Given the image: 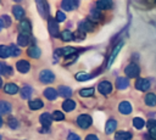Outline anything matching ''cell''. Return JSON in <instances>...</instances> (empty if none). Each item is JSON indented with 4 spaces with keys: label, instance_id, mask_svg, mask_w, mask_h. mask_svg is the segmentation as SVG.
<instances>
[{
    "label": "cell",
    "instance_id": "cell-22",
    "mask_svg": "<svg viewBox=\"0 0 156 140\" xmlns=\"http://www.w3.org/2000/svg\"><path fill=\"white\" fill-rule=\"evenodd\" d=\"M74 107H76L74 101H72V100H69V99H67V100H66V101H63V103H62V108H63L65 111H67V112L73 111V110H74Z\"/></svg>",
    "mask_w": 156,
    "mask_h": 140
},
{
    "label": "cell",
    "instance_id": "cell-2",
    "mask_svg": "<svg viewBox=\"0 0 156 140\" xmlns=\"http://www.w3.org/2000/svg\"><path fill=\"white\" fill-rule=\"evenodd\" d=\"M124 72H126L127 77H129V78H135V77L139 75V72H140V71H139V67H138L135 63H130V65H128V66L126 67Z\"/></svg>",
    "mask_w": 156,
    "mask_h": 140
},
{
    "label": "cell",
    "instance_id": "cell-33",
    "mask_svg": "<svg viewBox=\"0 0 156 140\" xmlns=\"http://www.w3.org/2000/svg\"><path fill=\"white\" fill-rule=\"evenodd\" d=\"M9 55H11V52H10V46L1 45V46H0V56H1L2 58H5V57H7Z\"/></svg>",
    "mask_w": 156,
    "mask_h": 140
},
{
    "label": "cell",
    "instance_id": "cell-45",
    "mask_svg": "<svg viewBox=\"0 0 156 140\" xmlns=\"http://www.w3.org/2000/svg\"><path fill=\"white\" fill-rule=\"evenodd\" d=\"M85 140H99V139H98L96 135H94V134H89V135H87Z\"/></svg>",
    "mask_w": 156,
    "mask_h": 140
},
{
    "label": "cell",
    "instance_id": "cell-34",
    "mask_svg": "<svg viewBox=\"0 0 156 140\" xmlns=\"http://www.w3.org/2000/svg\"><path fill=\"white\" fill-rule=\"evenodd\" d=\"M144 124H145V122H144L141 118H139V117H135V118L133 119V125H134L136 129H141V128L144 127Z\"/></svg>",
    "mask_w": 156,
    "mask_h": 140
},
{
    "label": "cell",
    "instance_id": "cell-6",
    "mask_svg": "<svg viewBox=\"0 0 156 140\" xmlns=\"http://www.w3.org/2000/svg\"><path fill=\"white\" fill-rule=\"evenodd\" d=\"M98 89H99V91H100L101 94L107 95V94H110V93L112 91V85H111V83H110V82L104 80V82H101V83L99 84Z\"/></svg>",
    "mask_w": 156,
    "mask_h": 140
},
{
    "label": "cell",
    "instance_id": "cell-20",
    "mask_svg": "<svg viewBox=\"0 0 156 140\" xmlns=\"http://www.w3.org/2000/svg\"><path fill=\"white\" fill-rule=\"evenodd\" d=\"M116 128H117V122H116L115 119H110V121H107V123H106L105 131H106L107 134H111L112 131H115Z\"/></svg>",
    "mask_w": 156,
    "mask_h": 140
},
{
    "label": "cell",
    "instance_id": "cell-35",
    "mask_svg": "<svg viewBox=\"0 0 156 140\" xmlns=\"http://www.w3.org/2000/svg\"><path fill=\"white\" fill-rule=\"evenodd\" d=\"M0 72H1L2 75H5V74H12V68L5 66V63H1L0 65Z\"/></svg>",
    "mask_w": 156,
    "mask_h": 140
},
{
    "label": "cell",
    "instance_id": "cell-14",
    "mask_svg": "<svg viewBox=\"0 0 156 140\" xmlns=\"http://www.w3.org/2000/svg\"><path fill=\"white\" fill-rule=\"evenodd\" d=\"M4 91L6 94H11V95L16 94L18 91V86L16 84H13V83H7V84L4 85Z\"/></svg>",
    "mask_w": 156,
    "mask_h": 140
},
{
    "label": "cell",
    "instance_id": "cell-1",
    "mask_svg": "<svg viewBox=\"0 0 156 140\" xmlns=\"http://www.w3.org/2000/svg\"><path fill=\"white\" fill-rule=\"evenodd\" d=\"M77 123L78 125L82 128V129H87L90 127L91 124V117L88 116V114H80L78 118H77Z\"/></svg>",
    "mask_w": 156,
    "mask_h": 140
},
{
    "label": "cell",
    "instance_id": "cell-32",
    "mask_svg": "<svg viewBox=\"0 0 156 140\" xmlns=\"http://www.w3.org/2000/svg\"><path fill=\"white\" fill-rule=\"evenodd\" d=\"M0 24L1 27H9L11 24V18L10 16H6V15H2L0 17Z\"/></svg>",
    "mask_w": 156,
    "mask_h": 140
},
{
    "label": "cell",
    "instance_id": "cell-19",
    "mask_svg": "<svg viewBox=\"0 0 156 140\" xmlns=\"http://www.w3.org/2000/svg\"><path fill=\"white\" fill-rule=\"evenodd\" d=\"M58 95L63 96V97H69L72 95V90L68 88V86H65V85H61L58 86Z\"/></svg>",
    "mask_w": 156,
    "mask_h": 140
},
{
    "label": "cell",
    "instance_id": "cell-40",
    "mask_svg": "<svg viewBox=\"0 0 156 140\" xmlns=\"http://www.w3.org/2000/svg\"><path fill=\"white\" fill-rule=\"evenodd\" d=\"M63 118H65V116H63V113L60 112V111H55V112L52 113V119H55V121H62Z\"/></svg>",
    "mask_w": 156,
    "mask_h": 140
},
{
    "label": "cell",
    "instance_id": "cell-9",
    "mask_svg": "<svg viewBox=\"0 0 156 140\" xmlns=\"http://www.w3.org/2000/svg\"><path fill=\"white\" fill-rule=\"evenodd\" d=\"M20 29H21V34H24V35H28L29 37V34H30V23H29V21L28 19H23V21H21V23H20Z\"/></svg>",
    "mask_w": 156,
    "mask_h": 140
},
{
    "label": "cell",
    "instance_id": "cell-23",
    "mask_svg": "<svg viewBox=\"0 0 156 140\" xmlns=\"http://www.w3.org/2000/svg\"><path fill=\"white\" fill-rule=\"evenodd\" d=\"M132 134L128 131H118L115 136V140H130Z\"/></svg>",
    "mask_w": 156,
    "mask_h": 140
},
{
    "label": "cell",
    "instance_id": "cell-4",
    "mask_svg": "<svg viewBox=\"0 0 156 140\" xmlns=\"http://www.w3.org/2000/svg\"><path fill=\"white\" fill-rule=\"evenodd\" d=\"M48 28H49V33L52 35V37H57L58 33H60V29H58V23L57 21L52 19V18H49L48 21Z\"/></svg>",
    "mask_w": 156,
    "mask_h": 140
},
{
    "label": "cell",
    "instance_id": "cell-37",
    "mask_svg": "<svg viewBox=\"0 0 156 140\" xmlns=\"http://www.w3.org/2000/svg\"><path fill=\"white\" fill-rule=\"evenodd\" d=\"M7 124H9V127L12 128V129H16V128L18 127V122H17V119H16L15 117H10V118L7 119Z\"/></svg>",
    "mask_w": 156,
    "mask_h": 140
},
{
    "label": "cell",
    "instance_id": "cell-8",
    "mask_svg": "<svg viewBox=\"0 0 156 140\" xmlns=\"http://www.w3.org/2000/svg\"><path fill=\"white\" fill-rule=\"evenodd\" d=\"M135 88L139 89V90H141V91L147 90V89L150 88V82H149V79H145V78L138 79L136 83H135Z\"/></svg>",
    "mask_w": 156,
    "mask_h": 140
},
{
    "label": "cell",
    "instance_id": "cell-42",
    "mask_svg": "<svg viewBox=\"0 0 156 140\" xmlns=\"http://www.w3.org/2000/svg\"><path fill=\"white\" fill-rule=\"evenodd\" d=\"M149 134H150V136H151L152 139L156 140V124L149 128Z\"/></svg>",
    "mask_w": 156,
    "mask_h": 140
},
{
    "label": "cell",
    "instance_id": "cell-25",
    "mask_svg": "<svg viewBox=\"0 0 156 140\" xmlns=\"http://www.w3.org/2000/svg\"><path fill=\"white\" fill-rule=\"evenodd\" d=\"M116 84H117V88H118V89H121V90L127 89V88H128V85H129V83H128V79H127V78H118V79H117V82H116Z\"/></svg>",
    "mask_w": 156,
    "mask_h": 140
},
{
    "label": "cell",
    "instance_id": "cell-27",
    "mask_svg": "<svg viewBox=\"0 0 156 140\" xmlns=\"http://www.w3.org/2000/svg\"><path fill=\"white\" fill-rule=\"evenodd\" d=\"M17 43L21 46H27L28 43H29V37L28 35H24V34H20L18 38H17Z\"/></svg>",
    "mask_w": 156,
    "mask_h": 140
},
{
    "label": "cell",
    "instance_id": "cell-36",
    "mask_svg": "<svg viewBox=\"0 0 156 140\" xmlns=\"http://www.w3.org/2000/svg\"><path fill=\"white\" fill-rule=\"evenodd\" d=\"M79 94H80V96L88 97V96H91L94 94V89L93 88H85V89H82Z\"/></svg>",
    "mask_w": 156,
    "mask_h": 140
},
{
    "label": "cell",
    "instance_id": "cell-7",
    "mask_svg": "<svg viewBox=\"0 0 156 140\" xmlns=\"http://www.w3.org/2000/svg\"><path fill=\"white\" fill-rule=\"evenodd\" d=\"M78 5H79V2H78L77 0H65V1H62V4H61L62 9L66 10V11H72V10L76 9Z\"/></svg>",
    "mask_w": 156,
    "mask_h": 140
},
{
    "label": "cell",
    "instance_id": "cell-44",
    "mask_svg": "<svg viewBox=\"0 0 156 140\" xmlns=\"http://www.w3.org/2000/svg\"><path fill=\"white\" fill-rule=\"evenodd\" d=\"M76 38H77L78 40H82V39H84V32H82V30H78V32L76 33Z\"/></svg>",
    "mask_w": 156,
    "mask_h": 140
},
{
    "label": "cell",
    "instance_id": "cell-5",
    "mask_svg": "<svg viewBox=\"0 0 156 140\" xmlns=\"http://www.w3.org/2000/svg\"><path fill=\"white\" fill-rule=\"evenodd\" d=\"M37 7H38V11L40 13L41 17L46 18L48 15H49V5L46 1H37Z\"/></svg>",
    "mask_w": 156,
    "mask_h": 140
},
{
    "label": "cell",
    "instance_id": "cell-3",
    "mask_svg": "<svg viewBox=\"0 0 156 140\" xmlns=\"http://www.w3.org/2000/svg\"><path fill=\"white\" fill-rule=\"evenodd\" d=\"M39 78H40L41 83H52V82L55 80V75H54V73H52L50 69H44V71H41Z\"/></svg>",
    "mask_w": 156,
    "mask_h": 140
},
{
    "label": "cell",
    "instance_id": "cell-26",
    "mask_svg": "<svg viewBox=\"0 0 156 140\" xmlns=\"http://www.w3.org/2000/svg\"><path fill=\"white\" fill-rule=\"evenodd\" d=\"M61 38H62L63 41H72L73 38H74V34L71 30H63L61 33Z\"/></svg>",
    "mask_w": 156,
    "mask_h": 140
},
{
    "label": "cell",
    "instance_id": "cell-13",
    "mask_svg": "<svg viewBox=\"0 0 156 140\" xmlns=\"http://www.w3.org/2000/svg\"><path fill=\"white\" fill-rule=\"evenodd\" d=\"M118 110H119V112L123 113V114H129V113L132 112V105H130L129 102H127V101H123V102L119 103Z\"/></svg>",
    "mask_w": 156,
    "mask_h": 140
},
{
    "label": "cell",
    "instance_id": "cell-10",
    "mask_svg": "<svg viewBox=\"0 0 156 140\" xmlns=\"http://www.w3.org/2000/svg\"><path fill=\"white\" fill-rule=\"evenodd\" d=\"M16 66H17V69H18L21 73H27V72L30 69V65H29V62L26 61V60L18 61V62L16 63Z\"/></svg>",
    "mask_w": 156,
    "mask_h": 140
},
{
    "label": "cell",
    "instance_id": "cell-38",
    "mask_svg": "<svg viewBox=\"0 0 156 140\" xmlns=\"http://www.w3.org/2000/svg\"><path fill=\"white\" fill-rule=\"evenodd\" d=\"M91 77H93L91 74H85V73H78V74L76 75V78H77L78 80H82V82L88 80V79H90Z\"/></svg>",
    "mask_w": 156,
    "mask_h": 140
},
{
    "label": "cell",
    "instance_id": "cell-16",
    "mask_svg": "<svg viewBox=\"0 0 156 140\" xmlns=\"http://www.w3.org/2000/svg\"><path fill=\"white\" fill-rule=\"evenodd\" d=\"M76 51H77V49L68 46V47H62V49L57 50V51H56V54H58V55H65V56H69V55L76 54Z\"/></svg>",
    "mask_w": 156,
    "mask_h": 140
},
{
    "label": "cell",
    "instance_id": "cell-21",
    "mask_svg": "<svg viewBox=\"0 0 156 140\" xmlns=\"http://www.w3.org/2000/svg\"><path fill=\"white\" fill-rule=\"evenodd\" d=\"M122 46H123V43H119V44L113 49V51H112V54H111V56H110V58H108V63H107V66H111V63L113 62L115 57L118 55V52H119V50H121Z\"/></svg>",
    "mask_w": 156,
    "mask_h": 140
},
{
    "label": "cell",
    "instance_id": "cell-39",
    "mask_svg": "<svg viewBox=\"0 0 156 140\" xmlns=\"http://www.w3.org/2000/svg\"><path fill=\"white\" fill-rule=\"evenodd\" d=\"M10 52H11L12 56H18L21 54V50L16 45H10Z\"/></svg>",
    "mask_w": 156,
    "mask_h": 140
},
{
    "label": "cell",
    "instance_id": "cell-46",
    "mask_svg": "<svg viewBox=\"0 0 156 140\" xmlns=\"http://www.w3.org/2000/svg\"><path fill=\"white\" fill-rule=\"evenodd\" d=\"M156 124V121H152V119H150L149 122H147V127L150 128V127H152V125H155Z\"/></svg>",
    "mask_w": 156,
    "mask_h": 140
},
{
    "label": "cell",
    "instance_id": "cell-11",
    "mask_svg": "<svg viewBox=\"0 0 156 140\" xmlns=\"http://www.w3.org/2000/svg\"><path fill=\"white\" fill-rule=\"evenodd\" d=\"M94 28H95V26L90 21H82L79 23V30H82V32H91V30H94Z\"/></svg>",
    "mask_w": 156,
    "mask_h": 140
},
{
    "label": "cell",
    "instance_id": "cell-24",
    "mask_svg": "<svg viewBox=\"0 0 156 140\" xmlns=\"http://www.w3.org/2000/svg\"><path fill=\"white\" fill-rule=\"evenodd\" d=\"M96 6L100 10H107V9H110L112 6V2L111 1H107V0H100V1L96 2Z\"/></svg>",
    "mask_w": 156,
    "mask_h": 140
},
{
    "label": "cell",
    "instance_id": "cell-28",
    "mask_svg": "<svg viewBox=\"0 0 156 140\" xmlns=\"http://www.w3.org/2000/svg\"><path fill=\"white\" fill-rule=\"evenodd\" d=\"M145 103L149 106H155L156 105V95L155 94H147L145 96Z\"/></svg>",
    "mask_w": 156,
    "mask_h": 140
},
{
    "label": "cell",
    "instance_id": "cell-18",
    "mask_svg": "<svg viewBox=\"0 0 156 140\" xmlns=\"http://www.w3.org/2000/svg\"><path fill=\"white\" fill-rule=\"evenodd\" d=\"M12 12H13V15H15V17H16L17 19H21V18L24 16V10H23V7H21L20 5H15V6L12 7Z\"/></svg>",
    "mask_w": 156,
    "mask_h": 140
},
{
    "label": "cell",
    "instance_id": "cell-31",
    "mask_svg": "<svg viewBox=\"0 0 156 140\" xmlns=\"http://www.w3.org/2000/svg\"><path fill=\"white\" fill-rule=\"evenodd\" d=\"M29 107H30L32 110L41 108V107H43V101L39 100V99H37V100H32V101H29Z\"/></svg>",
    "mask_w": 156,
    "mask_h": 140
},
{
    "label": "cell",
    "instance_id": "cell-15",
    "mask_svg": "<svg viewBox=\"0 0 156 140\" xmlns=\"http://www.w3.org/2000/svg\"><path fill=\"white\" fill-rule=\"evenodd\" d=\"M57 91L54 89V88H48L44 90V96L48 99V100H55L56 96H57Z\"/></svg>",
    "mask_w": 156,
    "mask_h": 140
},
{
    "label": "cell",
    "instance_id": "cell-30",
    "mask_svg": "<svg viewBox=\"0 0 156 140\" xmlns=\"http://www.w3.org/2000/svg\"><path fill=\"white\" fill-rule=\"evenodd\" d=\"M10 111H11V105L7 103L6 101H1L0 102V112H1V114L9 113Z\"/></svg>",
    "mask_w": 156,
    "mask_h": 140
},
{
    "label": "cell",
    "instance_id": "cell-12",
    "mask_svg": "<svg viewBox=\"0 0 156 140\" xmlns=\"http://www.w3.org/2000/svg\"><path fill=\"white\" fill-rule=\"evenodd\" d=\"M39 121H40V123H41V125L43 127H50V124H51V121H52V116L50 114V113H43L40 117H39Z\"/></svg>",
    "mask_w": 156,
    "mask_h": 140
},
{
    "label": "cell",
    "instance_id": "cell-17",
    "mask_svg": "<svg viewBox=\"0 0 156 140\" xmlns=\"http://www.w3.org/2000/svg\"><path fill=\"white\" fill-rule=\"evenodd\" d=\"M27 54H28L30 57H33V58H38V57L41 55V51H40V49H39L38 46H30V47L27 50Z\"/></svg>",
    "mask_w": 156,
    "mask_h": 140
},
{
    "label": "cell",
    "instance_id": "cell-41",
    "mask_svg": "<svg viewBox=\"0 0 156 140\" xmlns=\"http://www.w3.org/2000/svg\"><path fill=\"white\" fill-rule=\"evenodd\" d=\"M56 19H57L58 22H63V21L66 19L65 13H63L62 11H57V13H56Z\"/></svg>",
    "mask_w": 156,
    "mask_h": 140
},
{
    "label": "cell",
    "instance_id": "cell-43",
    "mask_svg": "<svg viewBox=\"0 0 156 140\" xmlns=\"http://www.w3.org/2000/svg\"><path fill=\"white\" fill-rule=\"evenodd\" d=\"M67 140H80V138H79L77 134H74V133H71V134H68V136H67Z\"/></svg>",
    "mask_w": 156,
    "mask_h": 140
},
{
    "label": "cell",
    "instance_id": "cell-29",
    "mask_svg": "<svg viewBox=\"0 0 156 140\" xmlns=\"http://www.w3.org/2000/svg\"><path fill=\"white\" fill-rule=\"evenodd\" d=\"M30 95H32V88L30 86L26 85V86H23L21 89V96H22V99H29Z\"/></svg>",
    "mask_w": 156,
    "mask_h": 140
}]
</instances>
